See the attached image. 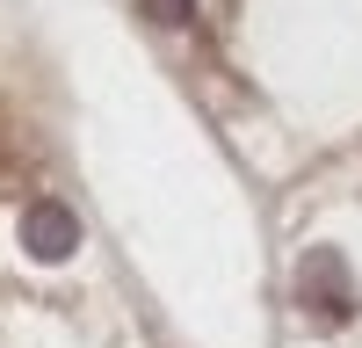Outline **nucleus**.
<instances>
[{"instance_id": "obj_1", "label": "nucleus", "mask_w": 362, "mask_h": 348, "mask_svg": "<svg viewBox=\"0 0 362 348\" xmlns=\"http://www.w3.org/2000/svg\"><path fill=\"white\" fill-rule=\"evenodd\" d=\"M22 247H29V261H66V254L80 247V218H73L58 196L29 203V211H22Z\"/></svg>"}, {"instance_id": "obj_2", "label": "nucleus", "mask_w": 362, "mask_h": 348, "mask_svg": "<svg viewBox=\"0 0 362 348\" xmlns=\"http://www.w3.org/2000/svg\"><path fill=\"white\" fill-rule=\"evenodd\" d=\"M297 290H305V305H319L326 319H341L355 305V283H348V261L334 247H312L305 254V269H297Z\"/></svg>"}, {"instance_id": "obj_3", "label": "nucleus", "mask_w": 362, "mask_h": 348, "mask_svg": "<svg viewBox=\"0 0 362 348\" xmlns=\"http://www.w3.org/2000/svg\"><path fill=\"white\" fill-rule=\"evenodd\" d=\"M189 8H196V0H145V15H153V22H189Z\"/></svg>"}]
</instances>
